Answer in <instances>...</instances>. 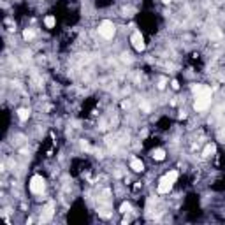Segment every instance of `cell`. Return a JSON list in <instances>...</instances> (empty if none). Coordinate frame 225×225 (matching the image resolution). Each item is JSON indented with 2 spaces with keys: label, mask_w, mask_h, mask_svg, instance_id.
I'll use <instances>...</instances> for the list:
<instances>
[{
  "label": "cell",
  "mask_w": 225,
  "mask_h": 225,
  "mask_svg": "<svg viewBox=\"0 0 225 225\" xmlns=\"http://www.w3.org/2000/svg\"><path fill=\"white\" fill-rule=\"evenodd\" d=\"M194 93H195V104L194 107L197 111H206L211 104V90L208 86H202V84H194L192 86Z\"/></svg>",
  "instance_id": "obj_1"
},
{
  "label": "cell",
  "mask_w": 225,
  "mask_h": 225,
  "mask_svg": "<svg viewBox=\"0 0 225 225\" xmlns=\"http://www.w3.org/2000/svg\"><path fill=\"white\" fill-rule=\"evenodd\" d=\"M176 180H178V171L167 172V174L160 180V183H158V194H167V192L172 188V185H174Z\"/></svg>",
  "instance_id": "obj_2"
},
{
  "label": "cell",
  "mask_w": 225,
  "mask_h": 225,
  "mask_svg": "<svg viewBox=\"0 0 225 225\" xmlns=\"http://www.w3.org/2000/svg\"><path fill=\"white\" fill-rule=\"evenodd\" d=\"M114 32H116V28H114L113 21H109V19H104V21L99 25V33H100L104 39H113V37H114Z\"/></svg>",
  "instance_id": "obj_3"
},
{
  "label": "cell",
  "mask_w": 225,
  "mask_h": 225,
  "mask_svg": "<svg viewBox=\"0 0 225 225\" xmlns=\"http://www.w3.org/2000/svg\"><path fill=\"white\" fill-rule=\"evenodd\" d=\"M44 188H46V181H44L42 176H33L30 180V190H32V194H42Z\"/></svg>",
  "instance_id": "obj_4"
},
{
  "label": "cell",
  "mask_w": 225,
  "mask_h": 225,
  "mask_svg": "<svg viewBox=\"0 0 225 225\" xmlns=\"http://www.w3.org/2000/svg\"><path fill=\"white\" fill-rule=\"evenodd\" d=\"M130 40H132V44H134V48H136L137 51H143V49H144V39H143L141 32H134Z\"/></svg>",
  "instance_id": "obj_5"
},
{
  "label": "cell",
  "mask_w": 225,
  "mask_h": 225,
  "mask_svg": "<svg viewBox=\"0 0 225 225\" xmlns=\"http://www.w3.org/2000/svg\"><path fill=\"white\" fill-rule=\"evenodd\" d=\"M51 216H53V204L49 202V204L44 208V215L40 216V222H48V220H51Z\"/></svg>",
  "instance_id": "obj_6"
},
{
  "label": "cell",
  "mask_w": 225,
  "mask_h": 225,
  "mask_svg": "<svg viewBox=\"0 0 225 225\" xmlns=\"http://www.w3.org/2000/svg\"><path fill=\"white\" fill-rule=\"evenodd\" d=\"M130 167H132L136 172H141V171L144 169V165H143V162H141L139 158H132V160H130Z\"/></svg>",
  "instance_id": "obj_7"
},
{
  "label": "cell",
  "mask_w": 225,
  "mask_h": 225,
  "mask_svg": "<svg viewBox=\"0 0 225 225\" xmlns=\"http://www.w3.org/2000/svg\"><path fill=\"white\" fill-rule=\"evenodd\" d=\"M151 155H153V158H155V160H164V158H165V151H164V150H160V148H158V150H155Z\"/></svg>",
  "instance_id": "obj_8"
},
{
  "label": "cell",
  "mask_w": 225,
  "mask_h": 225,
  "mask_svg": "<svg viewBox=\"0 0 225 225\" xmlns=\"http://www.w3.org/2000/svg\"><path fill=\"white\" fill-rule=\"evenodd\" d=\"M18 116H19L21 121H26L28 116H30V111H28V109H19V111H18Z\"/></svg>",
  "instance_id": "obj_9"
},
{
  "label": "cell",
  "mask_w": 225,
  "mask_h": 225,
  "mask_svg": "<svg viewBox=\"0 0 225 225\" xmlns=\"http://www.w3.org/2000/svg\"><path fill=\"white\" fill-rule=\"evenodd\" d=\"M211 153H215V144H208L204 148V157H209Z\"/></svg>",
  "instance_id": "obj_10"
},
{
  "label": "cell",
  "mask_w": 225,
  "mask_h": 225,
  "mask_svg": "<svg viewBox=\"0 0 225 225\" xmlns=\"http://www.w3.org/2000/svg\"><path fill=\"white\" fill-rule=\"evenodd\" d=\"M44 23H46L48 28H53V26H55V18H53V16H48V18L44 19Z\"/></svg>",
  "instance_id": "obj_11"
},
{
  "label": "cell",
  "mask_w": 225,
  "mask_h": 225,
  "mask_svg": "<svg viewBox=\"0 0 225 225\" xmlns=\"http://www.w3.org/2000/svg\"><path fill=\"white\" fill-rule=\"evenodd\" d=\"M33 35H35L33 30H25V32H23V37H25L26 40H28V39H33Z\"/></svg>",
  "instance_id": "obj_12"
},
{
  "label": "cell",
  "mask_w": 225,
  "mask_h": 225,
  "mask_svg": "<svg viewBox=\"0 0 225 225\" xmlns=\"http://www.w3.org/2000/svg\"><path fill=\"white\" fill-rule=\"evenodd\" d=\"M120 211H121V213H128V211H130V204L123 202V204H121V208H120Z\"/></svg>",
  "instance_id": "obj_13"
},
{
  "label": "cell",
  "mask_w": 225,
  "mask_h": 225,
  "mask_svg": "<svg viewBox=\"0 0 225 225\" xmlns=\"http://www.w3.org/2000/svg\"><path fill=\"white\" fill-rule=\"evenodd\" d=\"M81 148H83V150H90V144H88L86 141H81Z\"/></svg>",
  "instance_id": "obj_14"
},
{
  "label": "cell",
  "mask_w": 225,
  "mask_h": 225,
  "mask_svg": "<svg viewBox=\"0 0 225 225\" xmlns=\"http://www.w3.org/2000/svg\"><path fill=\"white\" fill-rule=\"evenodd\" d=\"M141 107H143V111H146V113L150 111V106H148L146 102H143V104H141Z\"/></svg>",
  "instance_id": "obj_15"
},
{
  "label": "cell",
  "mask_w": 225,
  "mask_h": 225,
  "mask_svg": "<svg viewBox=\"0 0 225 225\" xmlns=\"http://www.w3.org/2000/svg\"><path fill=\"white\" fill-rule=\"evenodd\" d=\"M171 84H172V88H174V90H178V88H180V84H178V81H172Z\"/></svg>",
  "instance_id": "obj_16"
},
{
  "label": "cell",
  "mask_w": 225,
  "mask_h": 225,
  "mask_svg": "<svg viewBox=\"0 0 225 225\" xmlns=\"http://www.w3.org/2000/svg\"><path fill=\"white\" fill-rule=\"evenodd\" d=\"M123 62H130V55H123Z\"/></svg>",
  "instance_id": "obj_17"
},
{
  "label": "cell",
  "mask_w": 225,
  "mask_h": 225,
  "mask_svg": "<svg viewBox=\"0 0 225 225\" xmlns=\"http://www.w3.org/2000/svg\"><path fill=\"white\" fill-rule=\"evenodd\" d=\"M165 86V79H160V84H158V88H164Z\"/></svg>",
  "instance_id": "obj_18"
},
{
  "label": "cell",
  "mask_w": 225,
  "mask_h": 225,
  "mask_svg": "<svg viewBox=\"0 0 225 225\" xmlns=\"http://www.w3.org/2000/svg\"><path fill=\"white\" fill-rule=\"evenodd\" d=\"M162 2H164V4H171V0H162Z\"/></svg>",
  "instance_id": "obj_19"
}]
</instances>
